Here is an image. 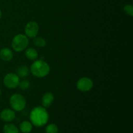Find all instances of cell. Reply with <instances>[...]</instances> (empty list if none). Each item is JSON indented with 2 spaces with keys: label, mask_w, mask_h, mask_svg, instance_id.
<instances>
[{
  "label": "cell",
  "mask_w": 133,
  "mask_h": 133,
  "mask_svg": "<svg viewBox=\"0 0 133 133\" xmlns=\"http://www.w3.org/2000/svg\"><path fill=\"white\" fill-rule=\"evenodd\" d=\"M0 118L5 122H10L16 118V114L14 110L9 109H4L0 114Z\"/></svg>",
  "instance_id": "cell-8"
},
{
  "label": "cell",
  "mask_w": 133,
  "mask_h": 133,
  "mask_svg": "<svg viewBox=\"0 0 133 133\" xmlns=\"http://www.w3.org/2000/svg\"><path fill=\"white\" fill-rule=\"evenodd\" d=\"M33 44L36 47L42 48L46 45V41L42 37H35L33 40Z\"/></svg>",
  "instance_id": "cell-15"
},
{
  "label": "cell",
  "mask_w": 133,
  "mask_h": 133,
  "mask_svg": "<svg viewBox=\"0 0 133 133\" xmlns=\"http://www.w3.org/2000/svg\"><path fill=\"white\" fill-rule=\"evenodd\" d=\"M58 129L57 125L49 124L45 127V133H58Z\"/></svg>",
  "instance_id": "cell-16"
},
{
  "label": "cell",
  "mask_w": 133,
  "mask_h": 133,
  "mask_svg": "<svg viewBox=\"0 0 133 133\" xmlns=\"http://www.w3.org/2000/svg\"><path fill=\"white\" fill-rule=\"evenodd\" d=\"M1 17H2V12H1V10H0V19L1 18Z\"/></svg>",
  "instance_id": "cell-19"
},
{
  "label": "cell",
  "mask_w": 133,
  "mask_h": 133,
  "mask_svg": "<svg viewBox=\"0 0 133 133\" xmlns=\"http://www.w3.org/2000/svg\"><path fill=\"white\" fill-rule=\"evenodd\" d=\"M19 129L23 133H29L32 129V125L28 121H24L19 125Z\"/></svg>",
  "instance_id": "cell-13"
},
{
  "label": "cell",
  "mask_w": 133,
  "mask_h": 133,
  "mask_svg": "<svg viewBox=\"0 0 133 133\" xmlns=\"http://www.w3.org/2000/svg\"><path fill=\"white\" fill-rule=\"evenodd\" d=\"M93 81L88 77H83L79 79L77 83V88L81 92H88L93 87Z\"/></svg>",
  "instance_id": "cell-6"
},
{
  "label": "cell",
  "mask_w": 133,
  "mask_h": 133,
  "mask_svg": "<svg viewBox=\"0 0 133 133\" xmlns=\"http://www.w3.org/2000/svg\"><path fill=\"white\" fill-rule=\"evenodd\" d=\"M39 31V26L35 22H30L25 27V33L27 37L35 38Z\"/></svg>",
  "instance_id": "cell-7"
},
{
  "label": "cell",
  "mask_w": 133,
  "mask_h": 133,
  "mask_svg": "<svg viewBox=\"0 0 133 133\" xmlns=\"http://www.w3.org/2000/svg\"><path fill=\"white\" fill-rule=\"evenodd\" d=\"M4 133H19V130L18 127L14 124L8 123L4 125L3 127Z\"/></svg>",
  "instance_id": "cell-14"
},
{
  "label": "cell",
  "mask_w": 133,
  "mask_h": 133,
  "mask_svg": "<svg viewBox=\"0 0 133 133\" xmlns=\"http://www.w3.org/2000/svg\"><path fill=\"white\" fill-rule=\"evenodd\" d=\"M1 90H0V96H1Z\"/></svg>",
  "instance_id": "cell-20"
},
{
  "label": "cell",
  "mask_w": 133,
  "mask_h": 133,
  "mask_svg": "<svg viewBox=\"0 0 133 133\" xmlns=\"http://www.w3.org/2000/svg\"><path fill=\"white\" fill-rule=\"evenodd\" d=\"M29 74V69L25 65H22L19 66L16 69V75L19 77L24 78L28 76Z\"/></svg>",
  "instance_id": "cell-11"
},
{
  "label": "cell",
  "mask_w": 133,
  "mask_h": 133,
  "mask_svg": "<svg viewBox=\"0 0 133 133\" xmlns=\"http://www.w3.org/2000/svg\"><path fill=\"white\" fill-rule=\"evenodd\" d=\"M123 10L124 11L127 13V14H129L131 16H133V6L131 5H127L124 6L123 8Z\"/></svg>",
  "instance_id": "cell-18"
},
{
  "label": "cell",
  "mask_w": 133,
  "mask_h": 133,
  "mask_svg": "<svg viewBox=\"0 0 133 133\" xmlns=\"http://www.w3.org/2000/svg\"><path fill=\"white\" fill-rule=\"evenodd\" d=\"M30 71L34 76L42 78L49 74L50 71V66L43 60H38L32 64Z\"/></svg>",
  "instance_id": "cell-2"
},
{
  "label": "cell",
  "mask_w": 133,
  "mask_h": 133,
  "mask_svg": "<svg viewBox=\"0 0 133 133\" xmlns=\"http://www.w3.org/2000/svg\"><path fill=\"white\" fill-rule=\"evenodd\" d=\"M29 44V39L26 35L19 34L14 37L12 41V47L16 52H21L24 50Z\"/></svg>",
  "instance_id": "cell-3"
},
{
  "label": "cell",
  "mask_w": 133,
  "mask_h": 133,
  "mask_svg": "<svg viewBox=\"0 0 133 133\" xmlns=\"http://www.w3.org/2000/svg\"><path fill=\"white\" fill-rule=\"evenodd\" d=\"M20 88V89L25 90H27L30 87V83L29 81L27 80H23L21 82H19V85H18Z\"/></svg>",
  "instance_id": "cell-17"
},
{
  "label": "cell",
  "mask_w": 133,
  "mask_h": 133,
  "mask_svg": "<svg viewBox=\"0 0 133 133\" xmlns=\"http://www.w3.org/2000/svg\"><path fill=\"white\" fill-rule=\"evenodd\" d=\"M20 82L19 77L14 73H9L7 74L3 79V83L5 87L10 89L16 88L18 87Z\"/></svg>",
  "instance_id": "cell-5"
},
{
  "label": "cell",
  "mask_w": 133,
  "mask_h": 133,
  "mask_svg": "<svg viewBox=\"0 0 133 133\" xmlns=\"http://www.w3.org/2000/svg\"><path fill=\"white\" fill-rule=\"evenodd\" d=\"M0 58L4 61H10L13 58V53L9 48H3L0 51Z\"/></svg>",
  "instance_id": "cell-10"
},
{
  "label": "cell",
  "mask_w": 133,
  "mask_h": 133,
  "mask_svg": "<svg viewBox=\"0 0 133 133\" xmlns=\"http://www.w3.org/2000/svg\"><path fill=\"white\" fill-rule=\"evenodd\" d=\"M25 56L28 59L35 61L38 57V53L35 48H29L25 51Z\"/></svg>",
  "instance_id": "cell-12"
},
{
  "label": "cell",
  "mask_w": 133,
  "mask_h": 133,
  "mask_svg": "<svg viewBox=\"0 0 133 133\" xmlns=\"http://www.w3.org/2000/svg\"><path fill=\"white\" fill-rule=\"evenodd\" d=\"M10 105L13 110L16 111H22L25 108L26 99L22 95L14 94L10 97Z\"/></svg>",
  "instance_id": "cell-4"
},
{
  "label": "cell",
  "mask_w": 133,
  "mask_h": 133,
  "mask_svg": "<svg viewBox=\"0 0 133 133\" xmlns=\"http://www.w3.org/2000/svg\"><path fill=\"white\" fill-rule=\"evenodd\" d=\"M53 101H54V96L53 94L51 92L45 93L42 98V104L43 105V107L48 108L52 105Z\"/></svg>",
  "instance_id": "cell-9"
},
{
  "label": "cell",
  "mask_w": 133,
  "mask_h": 133,
  "mask_svg": "<svg viewBox=\"0 0 133 133\" xmlns=\"http://www.w3.org/2000/svg\"><path fill=\"white\" fill-rule=\"evenodd\" d=\"M49 119V114L45 108L36 107L31 110L30 113V120L31 123L36 127H42L45 125Z\"/></svg>",
  "instance_id": "cell-1"
}]
</instances>
